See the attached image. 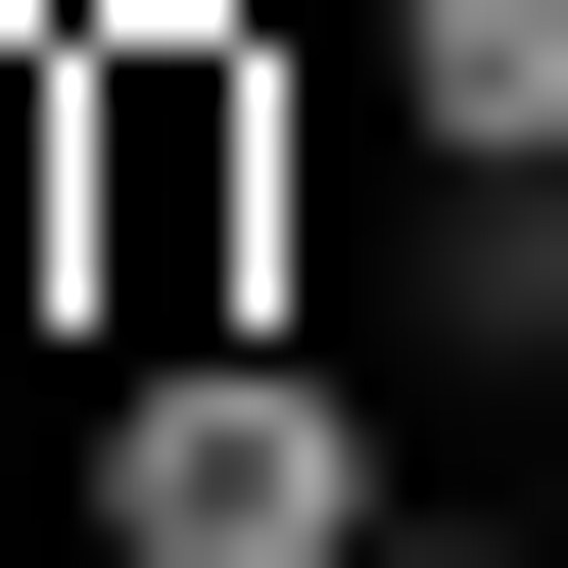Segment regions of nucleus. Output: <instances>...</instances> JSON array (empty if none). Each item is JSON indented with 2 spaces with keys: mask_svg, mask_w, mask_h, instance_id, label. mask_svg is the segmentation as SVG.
<instances>
[{
  "mask_svg": "<svg viewBox=\"0 0 568 568\" xmlns=\"http://www.w3.org/2000/svg\"><path fill=\"white\" fill-rule=\"evenodd\" d=\"M95 284H142V332H237V95H190V48L95 95Z\"/></svg>",
  "mask_w": 568,
  "mask_h": 568,
  "instance_id": "f03ea898",
  "label": "nucleus"
},
{
  "mask_svg": "<svg viewBox=\"0 0 568 568\" xmlns=\"http://www.w3.org/2000/svg\"><path fill=\"white\" fill-rule=\"evenodd\" d=\"M379 95H426V190H568V0H379Z\"/></svg>",
  "mask_w": 568,
  "mask_h": 568,
  "instance_id": "7ed1b4c3",
  "label": "nucleus"
},
{
  "mask_svg": "<svg viewBox=\"0 0 568 568\" xmlns=\"http://www.w3.org/2000/svg\"><path fill=\"white\" fill-rule=\"evenodd\" d=\"M521 521H568V474H521Z\"/></svg>",
  "mask_w": 568,
  "mask_h": 568,
  "instance_id": "20e7f679",
  "label": "nucleus"
},
{
  "mask_svg": "<svg viewBox=\"0 0 568 568\" xmlns=\"http://www.w3.org/2000/svg\"><path fill=\"white\" fill-rule=\"evenodd\" d=\"M95 568H379V379L332 332H142L95 379Z\"/></svg>",
  "mask_w": 568,
  "mask_h": 568,
  "instance_id": "f257e3e1",
  "label": "nucleus"
}]
</instances>
